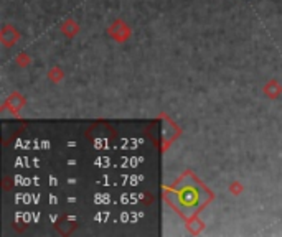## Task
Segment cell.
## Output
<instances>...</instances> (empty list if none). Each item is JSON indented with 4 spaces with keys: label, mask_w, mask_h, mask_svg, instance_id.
<instances>
[]
</instances>
